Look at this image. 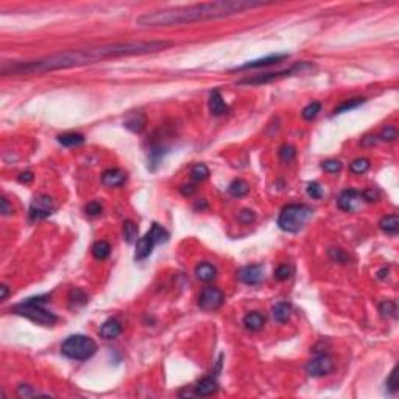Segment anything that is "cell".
Returning <instances> with one entry per match:
<instances>
[{"mask_svg": "<svg viewBox=\"0 0 399 399\" xmlns=\"http://www.w3.org/2000/svg\"><path fill=\"white\" fill-rule=\"evenodd\" d=\"M172 45L167 41H134V43H119L106 44L100 47L69 50V52L55 53L35 61H14V63L2 64V75H35L53 72L61 69H72L86 64H94L97 61L122 58V56H136L148 55L166 50Z\"/></svg>", "mask_w": 399, "mask_h": 399, "instance_id": "6da1fadb", "label": "cell"}, {"mask_svg": "<svg viewBox=\"0 0 399 399\" xmlns=\"http://www.w3.org/2000/svg\"><path fill=\"white\" fill-rule=\"evenodd\" d=\"M264 5L265 3L262 2H251V0H219V2H208L145 13L136 19V24L144 28L186 25L192 22H200V20L228 17L232 14L242 13L245 9L258 8Z\"/></svg>", "mask_w": 399, "mask_h": 399, "instance_id": "7a4b0ae2", "label": "cell"}, {"mask_svg": "<svg viewBox=\"0 0 399 399\" xmlns=\"http://www.w3.org/2000/svg\"><path fill=\"white\" fill-rule=\"evenodd\" d=\"M48 296H35V298H28L22 301L20 304L14 306L11 312L22 315L25 318L32 320L38 324H44V326H52L56 323V315L53 312H50L44 308V304L47 303Z\"/></svg>", "mask_w": 399, "mask_h": 399, "instance_id": "3957f363", "label": "cell"}, {"mask_svg": "<svg viewBox=\"0 0 399 399\" xmlns=\"http://www.w3.org/2000/svg\"><path fill=\"white\" fill-rule=\"evenodd\" d=\"M313 216L312 208L306 204H289L282 209L278 219L279 228L285 232H298Z\"/></svg>", "mask_w": 399, "mask_h": 399, "instance_id": "277c9868", "label": "cell"}, {"mask_svg": "<svg viewBox=\"0 0 399 399\" xmlns=\"http://www.w3.org/2000/svg\"><path fill=\"white\" fill-rule=\"evenodd\" d=\"M61 351L66 357L72 360H86L97 351V343L86 335H70L69 339L61 345Z\"/></svg>", "mask_w": 399, "mask_h": 399, "instance_id": "5b68a950", "label": "cell"}, {"mask_svg": "<svg viewBox=\"0 0 399 399\" xmlns=\"http://www.w3.org/2000/svg\"><path fill=\"white\" fill-rule=\"evenodd\" d=\"M332 370H334V362L327 354L316 355L312 360L308 362V365H306V373L312 377L327 376L329 373H332Z\"/></svg>", "mask_w": 399, "mask_h": 399, "instance_id": "8992f818", "label": "cell"}, {"mask_svg": "<svg viewBox=\"0 0 399 399\" xmlns=\"http://www.w3.org/2000/svg\"><path fill=\"white\" fill-rule=\"evenodd\" d=\"M223 301H224V295L219 289L206 287L200 293L198 306L203 310L211 312V310H217L219 308H222Z\"/></svg>", "mask_w": 399, "mask_h": 399, "instance_id": "52a82bcc", "label": "cell"}, {"mask_svg": "<svg viewBox=\"0 0 399 399\" xmlns=\"http://www.w3.org/2000/svg\"><path fill=\"white\" fill-rule=\"evenodd\" d=\"M53 200L48 195H38L30 204V217L33 220H41L48 217L53 212Z\"/></svg>", "mask_w": 399, "mask_h": 399, "instance_id": "ba28073f", "label": "cell"}, {"mask_svg": "<svg viewBox=\"0 0 399 399\" xmlns=\"http://www.w3.org/2000/svg\"><path fill=\"white\" fill-rule=\"evenodd\" d=\"M306 69H310L309 64L306 63H301V64H296L295 67H290L287 70H281V72H274V74H264V75H258L254 78H247V80H242L240 85H262V83H268L271 80H276V78H281V77H285V75H292V74H296V72H303Z\"/></svg>", "mask_w": 399, "mask_h": 399, "instance_id": "9c48e42d", "label": "cell"}, {"mask_svg": "<svg viewBox=\"0 0 399 399\" xmlns=\"http://www.w3.org/2000/svg\"><path fill=\"white\" fill-rule=\"evenodd\" d=\"M362 200H363L362 192H357L354 189H346L340 193L339 201L337 203H339V208L342 211L351 212V211L357 209V206H359Z\"/></svg>", "mask_w": 399, "mask_h": 399, "instance_id": "30bf717a", "label": "cell"}, {"mask_svg": "<svg viewBox=\"0 0 399 399\" xmlns=\"http://www.w3.org/2000/svg\"><path fill=\"white\" fill-rule=\"evenodd\" d=\"M239 279L248 285L259 284L264 279V268L261 265H250L239 271Z\"/></svg>", "mask_w": 399, "mask_h": 399, "instance_id": "8fae6325", "label": "cell"}, {"mask_svg": "<svg viewBox=\"0 0 399 399\" xmlns=\"http://www.w3.org/2000/svg\"><path fill=\"white\" fill-rule=\"evenodd\" d=\"M127 179V173L120 169H109L101 175V182L106 187H117L122 186Z\"/></svg>", "mask_w": 399, "mask_h": 399, "instance_id": "7c38bea8", "label": "cell"}, {"mask_svg": "<svg viewBox=\"0 0 399 399\" xmlns=\"http://www.w3.org/2000/svg\"><path fill=\"white\" fill-rule=\"evenodd\" d=\"M285 58H287V55H271V56L262 58V59L250 61V63L243 64L240 67H236L234 70H247V69H258V67H267V66H271V64H279L281 61H284Z\"/></svg>", "mask_w": 399, "mask_h": 399, "instance_id": "4fadbf2b", "label": "cell"}, {"mask_svg": "<svg viewBox=\"0 0 399 399\" xmlns=\"http://www.w3.org/2000/svg\"><path fill=\"white\" fill-rule=\"evenodd\" d=\"M155 242H153V239L150 237V234L147 232L145 234V237H142L136 242V254H134V258L136 261H142V259H145L148 258V256L151 254L153 251V247H155Z\"/></svg>", "mask_w": 399, "mask_h": 399, "instance_id": "5bb4252c", "label": "cell"}, {"mask_svg": "<svg viewBox=\"0 0 399 399\" xmlns=\"http://www.w3.org/2000/svg\"><path fill=\"white\" fill-rule=\"evenodd\" d=\"M209 109L212 112V116H223V114H226L228 112V105L224 103V100L222 97V94L219 90H214L211 97H209Z\"/></svg>", "mask_w": 399, "mask_h": 399, "instance_id": "9a60e30c", "label": "cell"}, {"mask_svg": "<svg viewBox=\"0 0 399 399\" xmlns=\"http://www.w3.org/2000/svg\"><path fill=\"white\" fill-rule=\"evenodd\" d=\"M145 124H147V119L142 112H133V114H130L124 122V125L128 130H131L133 133H140L145 128Z\"/></svg>", "mask_w": 399, "mask_h": 399, "instance_id": "2e32d148", "label": "cell"}, {"mask_svg": "<svg viewBox=\"0 0 399 399\" xmlns=\"http://www.w3.org/2000/svg\"><path fill=\"white\" fill-rule=\"evenodd\" d=\"M219 390V385L217 382L211 379V377H204V379H201L197 387H195V395L197 396H211L214 395Z\"/></svg>", "mask_w": 399, "mask_h": 399, "instance_id": "e0dca14e", "label": "cell"}, {"mask_svg": "<svg viewBox=\"0 0 399 399\" xmlns=\"http://www.w3.org/2000/svg\"><path fill=\"white\" fill-rule=\"evenodd\" d=\"M120 334H122V324L117 320H108L100 327V335L103 339H116Z\"/></svg>", "mask_w": 399, "mask_h": 399, "instance_id": "ac0fdd59", "label": "cell"}, {"mask_svg": "<svg viewBox=\"0 0 399 399\" xmlns=\"http://www.w3.org/2000/svg\"><path fill=\"white\" fill-rule=\"evenodd\" d=\"M195 274H197V278L203 282H208V281H212L214 278L217 276V270L214 265L208 264V262H203L200 265H197V268H195Z\"/></svg>", "mask_w": 399, "mask_h": 399, "instance_id": "d6986e66", "label": "cell"}, {"mask_svg": "<svg viewBox=\"0 0 399 399\" xmlns=\"http://www.w3.org/2000/svg\"><path fill=\"white\" fill-rule=\"evenodd\" d=\"M379 226L385 234L396 236L398 231H399V219H398V216H385L381 219Z\"/></svg>", "mask_w": 399, "mask_h": 399, "instance_id": "ffe728a7", "label": "cell"}, {"mask_svg": "<svg viewBox=\"0 0 399 399\" xmlns=\"http://www.w3.org/2000/svg\"><path fill=\"white\" fill-rule=\"evenodd\" d=\"M290 313H292V306L287 304V303H278L273 308V310H271L273 318L278 321V323H285V321H287L290 318Z\"/></svg>", "mask_w": 399, "mask_h": 399, "instance_id": "44dd1931", "label": "cell"}, {"mask_svg": "<svg viewBox=\"0 0 399 399\" xmlns=\"http://www.w3.org/2000/svg\"><path fill=\"white\" fill-rule=\"evenodd\" d=\"M58 142L64 147H78L85 142V136L80 133H64L58 136Z\"/></svg>", "mask_w": 399, "mask_h": 399, "instance_id": "7402d4cb", "label": "cell"}, {"mask_svg": "<svg viewBox=\"0 0 399 399\" xmlns=\"http://www.w3.org/2000/svg\"><path fill=\"white\" fill-rule=\"evenodd\" d=\"M264 323H265V318H264V315H261L259 312H251L243 318L245 327L250 329V331H259L261 327L264 326Z\"/></svg>", "mask_w": 399, "mask_h": 399, "instance_id": "603a6c76", "label": "cell"}, {"mask_svg": "<svg viewBox=\"0 0 399 399\" xmlns=\"http://www.w3.org/2000/svg\"><path fill=\"white\" fill-rule=\"evenodd\" d=\"M111 253V245L105 240H98L92 245V254L97 261H105Z\"/></svg>", "mask_w": 399, "mask_h": 399, "instance_id": "cb8c5ba5", "label": "cell"}, {"mask_svg": "<svg viewBox=\"0 0 399 399\" xmlns=\"http://www.w3.org/2000/svg\"><path fill=\"white\" fill-rule=\"evenodd\" d=\"M228 192L231 193L232 197H245L250 192V184L243 179H236L229 184Z\"/></svg>", "mask_w": 399, "mask_h": 399, "instance_id": "d4e9b609", "label": "cell"}, {"mask_svg": "<svg viewBox=\"0 0 399 399\" xmlns=\"http://www.w3.org/2000/svg\"><path fill=\"white\" fill-rule=\"evenodd\" d=\"M148 234H150V237L153 239V242H155L156 245H159V243H166L167 240H169V232L164 229L161 224H158V223H153V226H151V229L148 231Z\"/></svg>", "mask_w": 399, "mask_h": 399, "instance_id": "484cf974", "label": "cell"}, {"mask_svg": "<svg viewBox=\"0 0 399 399\" xmlns=\"http://www.w3.org/2000/svg\"><path fill=\"white\" fill-rule=\"evenodd\" d=\"M124 236H125L128 243H133V242L137 240V226L134 224V222H131V220L124 222Z\"/></svg>", "mask_w": 399, "mask_h": 399, "instance_id": "4316f807", "label": "cell"}, {"mask_svg": "<svg viewBox=\"0 0 399 399\" xmlns=\"http://www.w3.org/2000/svg\"><path fill=\"white\" fill-rule=\"evenodd\" d=\"M368 169H370V161L365 159V158L354 159L351 162V166H350V170L353 173H355V175H362V173H365Z\"/></svg>", "mask_w": 399, "mask_h": 399, "instance_id": "83f0119b", "label": "cell"}, {"mask_svg": "<svg viewBox=\"0 0 399 399\" xmlns=\"http://www.w3.org/2000/svg\"><path fill=\"white\" fill-rule=\"evenodd\" d=\"M190 175L195 181H204L209 177V169L204 166V164H197V166L192 167Z\"/></svg>", "mask_w": 399, "mask_h": 399, "instance_id": "f1b7e54d", "label": "cell"}, {"mask_svg": "<svg viewBox=\"0 0 399 399\" xmlns=\"http://www.w3.org/2000/svg\"><path fill=\"white\" fill-rule=\"evenodd\" d=\"M379 312L384 318H395L396 316V312H398V308L393 301H384L381 306H379Z\"/></svg>", "mask_w": 399, "mask_h": 399, "instance_id": "f546056e", "label": "cell"}, {"mask_svg": "<svg viewBox=\"0 0 399 399\" xmlns=\"http://www.w3.org/2000/svg\"><path fill=\"white\" fill-rule=\"evenodd\" d=\"M320 111H321V103H318V101H312V103H309L303 109V117L306 120H312L318 116Z\"/></svg>", "mask_w": 399, "mask_h": 399, "instance_id": "4dcf8cb0", "label": "cell"}, {"mask_svg": "<svg viewBox=\"0 0 399 399\" xmlns=\"http://www.w3.org/2000/svg\"><path fill=\"white\" fill-rule=\"evenodd\" d=\"M365 101V98H353V100H350V101H345V103H342L339 108H335V114H340V112H345V111H348V109H354V108H357V106H360L362 103Z\"/></svg>", "mask_w": 399, "mask_h": 399, "instance_id": "1f68e13d", "label": "cell"}, {"mask_svg": "<svg viewBox=\"0 0 399 399\" xmlns=\"http://www.w3.org/2000/svg\"><path fill=\"white\" fill-rule=\"evenodd\" d=\"M292 267L290 265H279L278 268L274 271V278L279 279V281H287L290 276H292Z\"/></svg>", "mask_w": 399, "mask_h": 399, "instance_id": "d6a6232c", "label": "cell"}, {"mask_svg": "<svg viewBox=\"0 0 399 399\" xmlns=\"http://www.w3.org/2000/svg\"><path fill=\"white\" fill-rule=\"evenodd\" d=\"M17 396L19 398H32V396H45L44 393H39L36 390H33L30 385H19L17 388Z\"/></svg>", "mask_w": 399, "mask_h": 399, "instance_id": "836d02e7", "label": "cell"}, {"mask_svg": "<svg viewBox=\"0 0 399 399\" xmlns=\"http://www.w3.org/2000/svg\"><path fill=\"white\" fill-rule=\"evenodd\" d=\"M321 167L327 173H337V172H340V169H342V162L337 161V159H327V161H324L321 164Z\"/></svg>", "mask_w": 399, "mask_h": 399, "instance_id": "e575fe53", "label": "cell"}, {"mask_svg": "<svg viewBox=\"0 0 399 399\" xmlns=\"http://www.w3.org/2000/svg\"><path fill=\"white\" fill-rule=\"evenodd\" d=\"M379 137H381V140H384V142H392V140H395L396 137H398V131H396V128L395 127H385L382 131H381V134H379Z\"/></svg>", "mask_w": 399, "mask_h": 399, "instance_id": "d590c367", "label": "cell"}, {"mask_svg": "<svg viewBox=\"0 0 399 399\" xmlns=\"http://www.w3.org/2000/svg\"><path fill=\"white\" fill-rule=\"evenodd\" d=\"M308 193L313 200H320L323 197V189L318 182H309L308 184Z\"/></svg>", "mask_w": 399, "mask_h": 399, "instance_id": "8d00e7d4", "label": "cell"}, {"mask_svg": "<svg viewBox=\"0 0 399 399\" xmlns=\"http://www.w3.org/2000/svg\"><path fill=\"white\" fill-rule=\"evenodd\" d=\"M295 155H296V150H295V147H292V145H284V147H281V150H279V156H281V159L285 161V162L292 161V159L295 158Z\"/></svg>", "mask_w": 399, "mask_h": 399, "instance_id": "74e56055", "label": "cell"}, {"mask_svg": "<svg viewBox=\"0 0 399 399\" xmlns=\"http://www.w3.org/2000/svg\"><path fill=\"white\" fill-rule=\"evenodd\" d=\"M86 214L90 217H95V216H100L101 211H103V208H101V204L97 203V201H90L86 204V208H85Z\"/></svg>", "mask_w": 399, "mask_h": 399, "instance_id": "f35d334b", "label": "cell"}, {"mask_svg": "<svg viewBox=\"0 0 399 399\" xmlns=\"http://www.w3.org/2000/svg\"><path fill=\"white\" fill-rule=\"evenodd\" d=\"M329 256H331V259L335 261V262H340V264H346L348 262V256L340 248H331L329 250Z\"/></svg>", "mask_w": 399, "mask_h": 399, "instance_id": "ab89813d", "label": "cell"}, {"mask_svg": "<svg viewBox=\"0 0 399 399\" xmlns=\"http://www.w3.org/2000/svg\"><path fill=\"white\" fill-rule=\"evenodd\" d=\"M385 387L387 390L390 393H396L398 392V381H396V368H393V371L388 376V379L385 382Z\"/></svg>", "mask_w": 399, "mask_h": 399, "instance_id": "60d3db41", "label": "cell"}, {"mask_svg": "<svg viewBox=\"0 0 399 399\" xmlns=\"http://www.w3.org/2000/svg\"><path fill=\"white\" fill-rule=\"evenodd\" d=\"M237 219H239L242 223H250V222L254 220V212H253V211H248V209H243V211L239 212Z\"/></svg>", "mask_w": 399, "mask_h": 399, "instance_id": "b9f144b4", "label": "cell"}, {"mask_svg": "<svg viewBox=\"0 0 399 399\" xmlns=\"http://www.w3.org/2000/svg\"><path fill=\"white\" fill-rule=\"evenodd\" d=\"M0 212H2V216H9L13 212V206H9V203L5 197H2V200H0Z\"/></svg>", "mask_w": 399, "mask_h": 399, "instance_id": "7bdbcfd3", "label": "cell"}, {"mask_svg": "<svg viewBox=\"0 0 399 399\" xmlns=\"http://www.w3.org/2000/svg\"><path fill=\"white\" fill-rule=\"evenodd\" d=\"M33 173L32 172H24V173H20L19 175V181L20 182H32L33 181Z\"/></svg>", "mask_w": 399, "mask_h": 399, "instance_id": "ee69618b", "label": "cell"}, {"mask_svg": "<svg viewBox=\"0 0 399 399\" xmlns=\"http://www.w3.org/2000/svg\"><path fill=\"white\" fill-rule=\"evenodd\" d=\"M195 192V187L193 186H186V184H184V186H181V193L182 195H192V193Z\"/></svg>", "mask_w": 399, "mask_h": 399, "instance_id": "f6af8a7d", "label": "cell"}, {"mask_svg": "<svg viewBox=\"0 0 399 399\" xmlns=\"http://www.w3.org/2000/svg\"><path fill=\"white\" fill-rule=\"evenodd\" d=\"M0 290H2V295H0V300L5 301V300L8 298V287H6V285H2V287H0Z\"/></svg>", "mask_w": 399, "mask_h": 399, "instance_id": "bcb514c9", "label": "cell"}]
</instances>
